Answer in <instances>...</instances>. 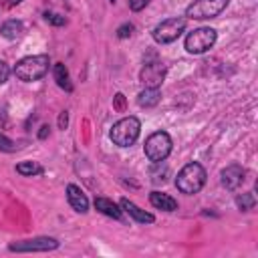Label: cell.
Segmentation results:
<instances>
[{
	"label": "cell",
	"mask_w": 258,
	"mask_h": 258,
	"mask_svg": "<svg viewBox=\"0 0 258 258\" xmlns=\"http://www.w3.org/2000/svg\"><path fill=\"white\" fill-rule=\"evenodd\" d=\"M206 169L202 163L198 161H189L185 163L179 171H177V177H175V187L185 194V196H194L198 194L204 185H206Z\"/></svg>",
	"instance_id": "cell-1"
},
{
	"label": "cell",
	"mask_w": 258,
	"mask_h": 258,
	"mask_svg": "<svg viewBox=\"0 0 258 258\" xmlns=\"http://www.w3.org/2000/svg\"><path fill=\"white\" fill-rule=\"evenodd\" d=\"M48 67H50L48 54H32V56H24L16 62L14 75H16L18 81L32 83V81L42 79L48 73Z\"/></svg>",
	"instance_id": "cell-2"
},
{
	"label": "cell",
	"mask_w": 258,
	"mask_h": 258,
	"mask_svg": "<svg viewBox=\"0 0 258 258\" xmlns=\"http://www.w3.org/2000/svg\"><path fill=\"white\" fill-rule=\"evenodd\" d=\"M139 133H141V121L137 117L129 115V117H123L117 123H113L109 137L119 147H131L137 141Z\"/></svg>",
	"instance_id": "cell-3"
},
{
	"label": "cell",
	"mask_w": 258,
	"mask_h": 258,
	"mask_svg": "<svg viewBox=\"0 0 258 258\" xmlns=\"http://www.w3.org/2000/svg\"><path fill=\"white\" fill-rule=\"evenodd\" d=\"M171 147H173V141H171L169 133L167 131H155L145 139L143 151H145V157L149 161L159 163V161L167 159V155L171 153Z\"/></svg>",
	"instance_id": "cell-4"
},
{
	"label": "cell",
	"mask_w": 258,
	"mask_h": 258,
	"mask_svg": "<svg viewBox=\"0 0 258 258\" xmlns=\"http://www.w3.org/2000/svg\"><path fill=\"white\" fill-rule=\"evenodd\" d=\"M216 40H218V32H216L214 28H210V26H200V28L191 30V32L185 36L183 46H185V50H187L189 54H202V52L210 50V48L216 44Z\"/></svg>",
	"instance_id": "cell-5"
},
{
	"label": "cell",
	"mask_w": 258,
	"mask_h": 258,
	"mask_svg": "<svg viewBox=\"0 0 258 258\" xmlns=\"http://www.w3.org/2000/svg\"><path fill=\"white\" fill-rule=\"evenodd\" d=\"M185 24H187V18H181V16L165 18L153 28L151 36L157 44H169V42H173L181 36V32L185 30Z\"/></svg>",
	"instance_id": "cell-6"
},
{
	"label": "cell",
	"mask_w": 258,
	"mask_h": 258,
	"mask_svg": "<svg viewBox=\"0 0 258 258\" xmlns=\"http://www.w3.org/2000/svg\"><path fill=\"white\" fill-rule=\"evenodd\" d=\"M230 0H196L185 8V18L194 20H208L220 16L228 8Z\"/></svg>",
	"instance_id": "cell-7"
},
{
	"label": "cell",
	"mask_w": 258,
	"mask_h": 258,
	"mask_svg": "<svg viewBox=\"0 0 258 258\" xmlns=\"http://www.w3.org/2000/svg\"><path fill=\"white\" fill-rule=\"evenodd\" d=\"M60 246V242L52 236H36V238H26L18 242H10L8 250L16 254H28V252H52Z\"/></svg>",
	"instance_id": "cell-8"
},
{
	"label": "cell",
	"mask_w": 258,
	"mask_h": 258,
	"mask_svg": "<svg viewBox=\"0 0 258 258\" xmlns=\"http://www.w3.org/2000/svg\"><path fill=\"white\" fill-rule=\"evenodd\" d=\"M167 67L161 60H153V62H145V67L139 73V81L143 83V87H151V89H159L163 79H165Z\"/></svg>",
	"instance_id": "cell-9"
},
{
	"label": "cell",
	"mask_w": 258,
	"mask_h": 258,
	"mask_svg": "<svg viewBox=\"0 0 258 258\" xmlns=\"http://www.w3.org/2000/svg\"><path fill=\"white\" fill-rule=\"evenodd\" d=\"M244 175H246V171H244L242 165L230 163L220 171V181H222V185L226 189H238L242 185V181H244Z\"/></svg>",
	"instance_id": "cell-10"
},
{
	"label": "cell",
	"mask_w": 258,
	"mask_h": 258,
	"mask_svg": "<svg viewBox=\"0 0 258 258\" xmlns=\"http://www.w3.org/2000/svg\"><path fill=\"white\" fill-rule=\"evenodd\" d=\"M67 200H69V204L75 212H79V214L89 212V198L85 196V191L79 185H75V183L67 185Z\"/></svg>",
	"instance_id": "cell-11"
},
{
	"label": "cell",
	"mask_w": 258,
	"mask_h": 258,
	"mask_svg": "<svg viewBox=\"0 0 258 258\" xmlns=\"http://www.w3.org/2000/svg\"><path fill=\"white\" fill-rule=\"evenodd\" d=\"M119 206H121V210H123L125 214H129V218H133V220L139 222V224H153V222H155V216H153V214L141 210L139 206H135V204H133L131 200H127V198H123V200L119 202Z\"/></svg>",
	"instance_id": "cell-12"
},
{
	"label": "cell",
	"mask_w": 258,
	"mask_h": 258,
	"mask_svg": "<svg viewBox=\"0 0 258 258\" xmlns=\"http://www.w3.org/2000/svg\"><path fill=\"white\" fill-rule=\"evenodd\" d=\"M95 210L101 212V214L107 216V218H113V220H121V218H123L121 206L115 204V202L109 200V198H95Z\"/></svg>",
	"instance_id": "cell-13"
},
{
	"label": "cell",
	"mask_w": 258,
	"mask_h": 258,
	"mask_svg": "<svg viewBox=\"0 0 258 258\" xmlns=\"http://www.w3.org/2000/svg\"><path fill=\"white\" fill-rule=\"evenodd\" d=\"M149 202H151L153 208L163 210V212H175V210H177V202H175L171 196H167V194H163V191H157V189H153V191L149 194Z\"/></svg>",
	"instance_id": "cell-14"
},
{
	"label": "cell",
	"mask_w": 258,
	"mask_h": 258,
	"mask_svg": "<svg viewBox=\"0 0 258 258\" xmlns=\"http://www.w3.org/2000/svg\"><path fill=\"white\" fill-rule=\"evenodd\" d=\"M159 101H161V91H159V89L145 87V89L137 95V103H139V107H143V109H151V107H155Z\"/></svg>",
	"instance_id": "cell-15"
},
{
	"label": "cell",
	"mask_w": 258,
	"mask_h": 258,
	"mask_svg": "<svg viewBox=\"0 0 258 258\" xmlns=\"http://www.w3.org/2000/svg\"><path fill=\"white\" fill-rule=\"evenodd\" d=\"M52 79L56 81V85H58L62 91H67V93L73 91V83H71V77H69V69H67L62 62H56V64L52 67Z\"/></svg>",
	"instance_id": "cell-16"
},
{
	"label": "cell",
	"mask_w": 258,
	"mask_h": 258,
	"mask_svg": "<svg viewBox=\"0 0 258 258\" xmlns=\"http://www.w3.org/2000/svg\"><path fill=\"white\" fill-rule=\"evenodd\" d=\"M22 32H24V24H22L20 20H14V18H12V20L2 22V26H0V36L10 38V40L18 38Z\"/></svg>",
	"instance_id": "cell-17"
},
{
	"label": "cell",
	"mask_w": 258,
	"mask_h": 258,
	"mask_svg": "<svg viewBox=\"0 0 258 258\" xmlns=\"http://www.w3.org/2000/svg\"><path fill=\"white\" fill-rule=\"evenodd\" d=\"M44 169L38 161H20L16 163V173L24 175V177H32V175H40Z\"/></svg>",
	"instance_id": "cell-18"
},
{
	"label": "cell",
	"mask_w": 258,
	"mask_h": 258,
	"mask_svg": "<svg viewBox=\"0 0 258 258\" xmlns=\"http://www.w3.org/2000/svg\"><path fill=\"white\" fill-rule=\"evenodd\" d=\"M236 206H238L240 212H250V210L256 206V198H254V194L248 191V194H240V196H236Z\"/></svg>",
	"instance_id": "cell-19"
},
{
	"label": "cell",
	"mask_w": 258,
	"mask_h": 258,
	"mask_svg": "<svg viewBox=\"0 0 258 258\" xmlns=\"http://www.w3.org/2000/svg\"><path fill=\"white\" fill-rule=\"evenodd\" d=\"M24 143H26V141H12V139H8L4 133H0V151L14 153V151L22 149V147H24Z\"/></svg>",
	"instance_id": "cell-20"
},
{
	"label": "cell",
	"mask_w": 258,
	"mask_h": 258,
	"mask_svg": "<svg viewBox=\"0 0 258 258\" xmlns=\"http://www.w3.org/2000/svg\"><path fill=\"white\" fill-rule=\"evenodd\" d=\"M44 20L50 22L52 26H64V24H67V18H64V16H60V14H56V12H50V10L44 12Z\"/></svg>",
	"instance_id": "cell-21"
},
{
	"label": "cell",
	"mask_w": 258,
	"mask_h": 258,
	"mask_svg": "<svg viewBox=\"0 0 258 258\" xmlns=\"http://www.w3.org/2000/svg\"><path fill=\"white\" fill-rule=\"evenodd\" d=\"M133 30H135V26H133L131 22H125V24H121V26L117 28V36H119V38H129V36L133 34Z\"/></svg>",
	"instance_id": "cell-22"
},
{
	"label": "cell",
	"mask_w": 258,
	"mask_h": 258,
	"mask_svg": "<svg viewBox=\"0 0 258 258\" xmlns=\"http://www.w3.org/2000/svg\"><path fill=\"white\" fill-rule=\"evenodd\" d=\"M125 107H127L125 95H123V93H117V95L113 97V109H115V111H119V113H123V111H125Z\"/></svg>",
	"instance_id": "cell-23"
},
{
	"label": "cell",
	"mask_w": 258,
	"mask_h": 258,
	"mask_svg": "<svg viewBox=\"0 0 258 258\" xmlns=\"http://www.w3.org/2000/svg\"><path fill=\"white\" fill-rule=\"evenodd\" d=\"M149 2H151V0H129V8H131L133 12H141Z\"/></svg>",
	"instance_id": "cell-24"
},
{
	"label": "cell",
	"mask_w": 258,
	"mask_h": 258,
	"mask_svg": "<svg viewBox=\"0 0 258 258\" xmlns=\"http://www.w3.org/2000/svg\"><path fill=\"white\" fill-rule=\"evenodd\" d=\"M8 77H10V67H8L4 60H0V85H2V83H6V81H8Z\"/></svg>",
	"instance_id": "cell-25"
},
{
	"label": "cell",
	"mask_w": 258,
	"mask_h": 258,
	"mask_svg": "<svg viewBox=\"0 0 258 258\" xmlns=\"http://www.w3.org/2000/svg\"><path fill=\"white\" fill-rule=\"evenodd\" d=\"M67 125H69V113L62 111V113L58 115V129H67Z\"/></svg>",
	"instance_id": "cell-26"
},
{
	"label": "cell",
	"mask_w": 258,
	"mask_h": 258,
	"mask_svg": "<svg viewBox=\"0 0 258 258\" xmlns=\"http://www.w3.org/2000/svg\"><path fill=\"white\" fill-rule=\"evenodd\" d=\"M22 0H0V6L2 8H14V6H18Z\"/></svg>",
	"instance_id": "cell-27"
},
{
	"label": "cell",
	"mask_w": 258,
	"mask_h": 258,
	"mask_svg": "<svg viewBox=\"0 0 258 258\" xmlns=\"http://www.w3.org/2000/svg\"><path fill=\"white\" fill-rule=\"evenodd\" d=\"M6 125H8V113H6L4 107H0V129L6 127Z\"/></svg>",
	"instance_id": "cell-28"
},
{
	"label": "cell",
	"mask_w": 258,
	"mask_h": 258,
	"mask_svg": "<svg viewBox=\"0 0 258 258\" xmlns=\"http://www.w3.org/2000/svg\"><path fill=\"white\" fill-rule=\"evenodd\" d=\"M48 133H50V127H48V125H42L40 131H38V139H46Z\"/></svg>",
	"instance_id": "cell-29"
},
{
	"label": "cell",
	"mask_w": 258,
	"mask_h": 258,
	"mask_svg": "<svg viewBox=\"0 0 258 258\" xmlns=\"http://www.w3.org/2000/svg\"><path fill=\"white\" fill-rule=\"evenodd\" d=\"M111 2H115V0H111Z\"/></svg>",
	"instance_id": "cell-30"
}]
</instances>
